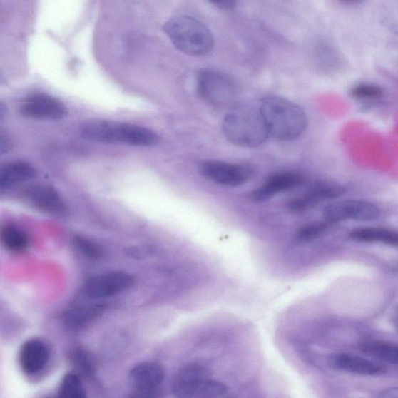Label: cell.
Returning <instances> with one entry per match:
<instances>
[{"label": "cell", "instance_id": "cell-31", "mask_svg": "<svg viewBox=\"0 0 398 398\" xmlns=\"http://www.w3.org/2000/svg\"><path fill=\"white\" fill-rule=\"evenodd\" d=\"M11 143L5 136L1 137L0 141V154L4 155L11 150Z\"/></svg>", "mask_w": 398, "mask_h": 398}, {"label": "cell", "instance_id": "cell-1", "mask_svg": "<svg viewBox=\"0 0 398 398\" xmlns=\"http://www.w3.org/2000/svg\"><path fill=\"white\" fill-rule=\"evenodd\" d=\"M79 132L83 140L103 144L152 146L159 142L158 135L148 128L108 120L86 121Z\"/></svg>", "mask_w": 398, "mask_h": 398}, {"label": "cell", "instance_id": "cell-26", "mask_svg": "<svg viewBox=\"0 0 398 398\" xmlns=\"http://www.w3.org/2000/svg\"><path fill=\"white\" fill-rule=\"evenodd\" d=\"M74 243L78 250L86 257L98 259L102 256L101 248L88 239L77 237L74 240Z\"/></svg>", "mask_w": 398, "mask_h": 398}, {"label": "cell", "instance_id": "cell-15", "mask_svg": "<svg viewBox=\"0 0 398 398\" xmlns=\"http://www.w3.org/2000/svg\"><path fill=\"white\" fill-rule=\"evenodd\" d=\"M49 359L48 346L39 340L25 342L19 352V364L25 374L39 373L46 367Z\"/></svg>", "mask_w": 398, "mask_h": 398}, {"label": "cell", "instance_id": "cell-27", "mask_svg": "<svg viewBox=\"0 0 398 398\" xmlns=\"http://www.w3.org/2000/svg\"><path fill=\"white\" fill-rule=\"evenodd\" d=\"M354 97L362 99H375L382 97L383 91L379 86L369 84H360L352 90Z\"/></svg>", "mask_w": 398, "mask_h": 398}, {"label": "cell", "instance_id": "cell-24", "mask_svg": "<svg viewBox=\"0 0 398 398\" xmlns=\"http://www.w3.org/2000/svg\"><path fill=\"white\" fill-rule=\"evenodd\" d=\"M228 391L226 384L210 378L199 389L194 398H219Z\"/></svg>", "mask_w": 398, "mask_h": 398}, {"label": "cell", "instance_id": "cell-25", "mask_svg": "<svg viewBox=\"0 0 398 398\" xmlns=\"http://www.w3.org/2000/svg\"><path fill=\"white\" fill-rule=\"evenodd\" d=\"M72 362L86 376H91L94 373V360L88 352L83 349L75 350L72 354Z\"/></svg>", "mask_w": 398, "mask_h": 398}, {"label": "cell", "instance_id": "cell-10", "mask_svg": "<svg viewBox=\"0 0 398 398\" xmlns=\"http://www.w3.org/2000/svg\"><path fill=\"white\" fill-rule=\"evenodd\" d=\"M134 279L124 272H113L97 276L86 285L85 292L89 297L98 300L117 295L133 287Z\"/></svg>", "mask_w": 398, "mask_h": 398}, {"label": "cell", "instance_id": "cell-12", "mask_svg": "<svg viewBox=\"0 0 398 398\" xmlns=\"http://www.w3.org/2000/svg\"><path fill=\"white\" fill-rule=\"evenodd\" d=\"M327 362L331 369L351 374L375 377L387 372L384 365L350 353L332 354L327 357Z\"/></svg>", "mask_w": 398, "mask_h": 398}, {"label": "cell", "instance_id": "cell-28", "mask_svg": "<svg viewBox=\"0 0 398 398\" xmlns=\"http://www.w3.org/2000/svg\"><path fill=\"white\" fill-rule=\"evenodd\" d=\"M163 392L160 388L155 389H133L127 398H162Z\"/></svg>", "mask_w": 398, "mask_h": 398}, {"label": "cell", "instance_id": "cell-20", "mask_svg": "<svg viewBox=\"0 0 398 398\" xmlns=\"http://www.w3.org/2000/svg\"><path fill=\"white\" fill-rule=\"evenodd\" d=\"M103 307L101 305L78 306L69 309L64 315L65 325L71 330H81L88 326L102 314Z\"/></svg>", "mask_w": 398, "mask_h": 398}, {"label": "cell", "instance_id": "cell-14", "mask_svg": "<svg viewBox=\"0 0 398 398\" xmlns=\"http://www.w3.org/2000/svg\"><path fill=\"white\" fill-rule=\"evenodd\" d=\"M25 200L37 209L53 215H63L66 207L53 188L45 185H31L23 192Z\"/></svg>", "mask_w": 398, "mask_h": 398}, {"label": "cell", "instance_id": "cell-16", "mask_svg": "<svg viewBox=\"0 0 398 398\" xmlns=\"http://www.w3.org/2000/svg\"><path fill=\"white\" fill-rule=\"evenodd\" d=\"M166 377V371L160 362L147 361L138 363L128 374L133 389L160 388Z\"/></svg>", "mask_w": 398, "mask_h": 398}, {"label": "cell", "instance_id": "cell-30", "mask_svg": "<svg viewBox=\"0 0 398 398\" xmlns=\"http://www.w3.org/2000/svg\"><path fill=\"white\" fill-rule=\"evenodd\" d=\"M377 398H398V387H390L380 393Z\"/></svg>", "mask_w": 398, "mask_h": 398}, {"label": "cell", "instance_id": "cell-32", "mask_svg": "<svg viewBox=\"0 0 398 398\" xmlns=\"http://www.w3.org/2000/svg\"><path fill=\"white\" fill-rule=\"evenodd\" d=\"M393 322H394V326L395 330L398 334V306L397 307V308L394 311V317H393Z\"/></svg>", "mask_w": 398, "mask_h": 398}, {"label": "cell", "instance_id": "cell-29", "mask_svg": "<svg viewBox=\"0 0 398 398\" xmlns=\"http://www.w3.org/2000/svg\"><path fill=\"white\" fill-rule=\"evenodd\" d=\"M216 7H219L224 11H233L237 7L235 1H229V0H224V1L213 2Z\"/></svg>", "mask_w": 398, "mask_h": 398}, {"label": "cell", "instance_id": "cell-22", "mask_svg": "<svg viewBox=\"0 0 398 398\" xmlns=\"http://www.w3.org/2000/svg\"><path fill=\"white\" fill-rule=\"evenodd\" d=\"M4 246L14 252H23L29 245V239L26 233L16 228L7 227L1 235Z\"/></svg>", "mask_w": 398, "mask_h": 398}, {"label": "cell", "instance_id": "cell-9", "mask_svg": "<svg viewBox=\"0 0 398 398\" xmlns=\"http://www.w3.org/2000/svg\"><path fill=\"white\" fill-rule=\"evenodd\" d=\"M211 378L209 369L199 363H189L173 378L170 391L175 398H194L199 389Z\"/></svg>", "mask_w": 398, "mask_h": 398}, {"label": "cell", "instance_id": "cell-33", "mask_svg": "<svg viewBox=\"0 0 398 398\" xmlns=\"http://www.w3.org/2000/svg\"><path fill=\"white\" fill-rule=\"evenodd\" d=\"M46 398H57V397H46Z\"/></svg>", "mask_w": 398, "mask_h": 398}, {"label": "cell", "instance_id": "cell-4", "mask_svg": "<svg viewBox=\"0 0 398 398\" xmlns=\"http://www.w3.org/2000/svg\"><path fill=\"white\" fill-rule=\"evenodd\" d=\"M222 129L230 142L250 148L263 144L270 136L260 111L248 107L230 112L224 118Z\"/></svg>", "mask_w": 398, "mask_h": 398}, {"label": "cell", "instance_id": "cell-21", "mask_svg": "<svg viewBox=\"0 0 398 398\" xmlns=\"http://www.w3.org/2000/svg\"><path fill=\"white\" fill-rule=\"evenodd\" d=\"M57 398H88L79 375L69 373L64 376L60 384Z\"/></svg>", "mask_w": 398, "mask_h": 398}, {"label": "cell", "instance_id": "cell-34", "mask_svg": "<svg viewBox=\"0 0 398 398\" xmlns=\"http://www.w3.org/2000/svg\"><path fill=\"white\" fill-rule=\"evenodd\" d=\"M397 270H398V265H397Z\"/></svg>", "mask_w": 398, "mask_h": 398}, {"label": "cell", "instance_id": "cell-5", "mask_svg": "<svg viewBox=\"0 0 398 398\" xmlns=\"http://www.w3.org/2000/svg\"><path fill=\"white\" fill-rule=\"evenodd\" d=\"M197 89L201 98L215 107L232 105L238 96V88L226 74L205 69L197 77Z\"/></svg>", "mask_w": 398, "mask_h": 398}, {"label": "cell", "instance_id": "cell-13", "mask_svg": "<svg viewBox=\"0 0 398 398\" xmlns=\"http://www.w3.org/2000/svg\"><path fill=\"white\" fill-rule=\"evenodd\" d=\"M305 183L304 175L297 172L280 171L268 177L262 186L255 190L252 198L255 202H265L276 194L288 192Z\"/></svg>", "mask_w": 398, "mask_h": 398}, {"label": "cell", "instance_id": "cell-17", "mask_svg": "<svg viewBox=\"0 0 398 398\" xmlns=\"http://www.w3.org/2000/svg\"><path fill=\"white\" fill-rule=\"evenodd\" d=\"M349 238L359 243L383 244L398 248V230L382 228H362L352 230Z\"/></svg>", "mask_w": 398, "mask_h": 398}, {"label": "cell", "instance_id": "cell-8", "mask_svg": "<svg viewBox=\"0 0 398 398\" xmlns=\"http://www.w3.org/2000/svg\"><path fill=\"white\" fill-rule=\"evenodd\" d=\"M19 111L25 118L48 121L63 119L68 114L61 101L46 93L30 95L21 102Z\"/></svg>", "mask_w": 398, "mask_h": 398}, {"label": "cell", "instance_id": "cell-18", "mask_svg": "<svg viewBox=\"0 0 398 398\" xmlns=\"http://www.w3.org/2000/svg\"><path fill=\"white\" fill-rule=\"evenodd\" d=\"M37 172L29 163L12 162L0 170V188H7L36 178Z\"/></svg>", "mask_w": 398, "mask_h": 398}, {"label": "cell", "instance_id": "cell-11", "mask_svg": "<svg viewBox=\"0 0 398 398\" xmlns=\"http://www.w3.org/2000/svg\"><path fill=\"white\" fill-rule=\"evenodd\" d=\"M344 193L345 189L339 185L327 181H318L311 185L305 194L292 198L287 203V208L291 213H302L312 209L322 202L340 197Z\"/></svg>", "mask_w": 398, "mask_h": 398}, {"label": "cell", "instance_id": "cell-35", "mask_svg": "<svg viewBox=\"0 0 398 398\" xmlns=\"http://www.w3.org/2000/svg\"><path fill=\"white\" fill-rule=\"evenodd\" d=\"M229 398H233V397H229Z\"/></svg>", "mask_w": 398, "mask_h": 398}, {"label": "cell", "instance_id": "cell-23", "mask_svg": "<svg viewBox=\"0 0 398 398\" xmlns=\"http://www.w3.org/2000/svg\"><path fill=\"white\" fill-rule=\"evenodd\" d=\"M331 225L325 220L323 222L315 223L306 225L301 228L297 233L296 240L299 243H305L321 237Z\"/></svg>", "mask_w": 398, "mask_h": 398}, {"label": "cell", "instance_id": "cell-2", "mask_svg": "<svg viewBox=\"0 0 398 398\" xmlns=\"http://www.w3.org/2000/svg\"><path fill=\"white\" fill-rule=\"evenodd\" d=\"M259 111L270 136L280 141L296 140L306 131L305 111L295 103L279 97L266 98Z\"/></svg>", "mask_w": 398, "mask_h": 398}, {"label": "cell", "instance_id": "cell-6", "mask_svg": "<svg viewBox=\"0 0 398 398\" xmlns=\"http://www.w3.org/2000/svg\"><path fill=\"white\" fill-rule=\"evenodd\" d=\"M380 212L374 203L349 199L327 205L324 212L325 221L330 225L346 221H374L379 219Z\"/></svg>", "mask_w": 398, "mask_h": 398}, {"label": "cell", "instance_id": "cell-3", "mask_svg": "<svg viewBox=\"0 0 398 398\" xmlns=\"http://www.w3.org/2000/svg\"><path fill=\"white\" fill-rule=\"evenodd\" d=\"M163 31L173 44L189 56H205L213 49L214 39L209 29L188 15H175L163 25Z\"/></svg>", "mask_w": 398, "mask_h": 398}, {"label": "cell", "instance_id": "cell-19", "mask_svg": "<svg viewBox=\"0 0 398 398\" xmlns=\"http://www.w3.org/2000/svg\"><path fill=\"white\" fill-rule=\"evenodd\" d=\"M359 348L371 359L386 362L387 364L398 365V344L378 340H367L360 343Z\"/></svg>", "mask_w": 398, "mask_h": 398}, {"label": "cell", "instance_id": "cell-7", "mask_svg": "<svg viewBox=\"0 0 398 398\" xmlns=\"http://www.w3.org/2000/svg\"><path fill=\"white\" fill-rule=\"evenodd\" d=\"M200 174L213 183L228 187H238L248 183L253 169L243 164L210 160L202 163Z\"/></svg>", "mask_w": 398, "mask_h": 398}]
</instances>
